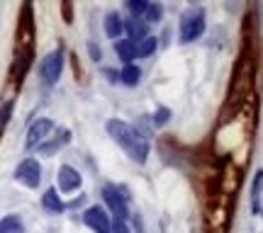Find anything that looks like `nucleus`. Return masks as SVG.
Listing matches in <instances>:
<instances>
[{
	"label": "nucleus",
	"instance_id": "nucleus-1",
	"mask_svg": "<svg viewBox=\"0 0 263 233\" xmlns=\"http://www.w3.org/2000/svg\"><path fill=\"white\" fill-rule=\"evenodd\" d=\"M105 129H107V134L112 136L115 143H117L134 163H139V165L146 163V158H149V141L144 139L134 126H129L127 121L110 119L105 124Z\"/></svg>",
	"mask_w": 263,
	"mask_h": 233
},
{
	"label": "nucleus",
	"instance_id": "nucleus-2",
	"mask_svg": "<svg viewBox=\"0 0 263 233\" xmlns=\"http://www.w3.org/2000/svg\"><path fill=\"white\" fill-rule=\"evenodd\" d=\"M15 180H17L20 185L29 187V189L39 187V182H42V168H39V160H34V158L22 160L17 168H15Z\"/></svg>",
	"mask_w": 263,
	"mask_h": 233
},
{
	"label": "nucleus",
	"instance_id": "nucleus-3",
	"mask_svg": "<svg viewBox=\"0 0 263 233\" xmlns=\"http://www.w3.org/2000/svg\"><path fill=\"white\" fill-rule=\"evenodd\" d=\"M61 71H64V49H57V51H51L42 58V78L47 85L59 83Z\"/></svg>",
	"mask_w": 263,
	"mask_h": 233
},
{
	"label": "nucleus",
	"instance_id": "nucleus-4",
	"mask_svg": "<svg viewBox=\"0 0 263 233\" xmlns=\"http://www.w3.org/2000/svg\"><path fill=\"white\" fill-rule=\"evenodd\" d=\"M103 199H105V204H107V209H110V214H115L117 221H124V219L129 216V211H127V202H124V195H122L120 187L105 185L103 187Z\"/></svg>",
	"mask_w": 263,
	"mask_h": 233
},
{
	"label": "nucleus",
	"instance_id": "nucleus-5",
	"mask_svg": "<svg viewBox=\"0 0 263 233\" xmlns=\"http://www.w3.org/2000/svg\"><path fill=\"white\" fill-rule=\"evenodd\" d=\"M83 224L95 233H112L110 214L105 211L103 206H88V209L83 211Z\"/></svg>",
	"mask_w": 263,
	"mask_h": 233
},
{
	"label": "nucleus",
	"instance_id": "nucleus-6",
	"mask_svg": "<svg viewBox=\"0 0 263 233\" xmlns=\"http://www.w3.org/2000/svg\"><path fill=\"white\" fill-rule=\"evenodd\" d=\"M202 32H205V15L200 10L188 12L180 22V39L183 41H195L197 37H202Z\"/></svg>",
	"mask_w": 263,
	"mask_h": 233
},
{
	"label": "nucleus",
	"instance_id": "nucleus-7",
	"mask_svg": "<svg viewBox=\"0 0 263 233\" xmlns=\"http://www.w3.org/2000/svg\"><path fill=\"white\" fill-rule=\"evenodd\" d=\"M51 129H54V121H51V119H37L34 124H32V126H29V131H27L25 149L32 151V149H37V146H42Z\"/></svg>",
	"mask_w": 263,
	"mask_h": 233
},
{
	"label": "nucleus",
	"instance_id": "nucleus-8",
	"mask_svg": "<svg viewBox=\"0 0 263 233\" xmlns=\"http://www.w3.org/2000/svg\"><path fill=\"white\" fill-rule=\"evenodd\" d=\"M81 182H83V180H81V173L76 168H71V165H61V168H59V189H61V192H66V195H68V192H76V189L81 187Z\"/></svg>",
	"mask_w": 263,
	"mask_h": 233
},
{
	"label": "nucleus",
	"instance_id": "nucleus-9",
	"mask_svg": "<svg viewBox=\"0 0 263 233\" xmlns=\"http://www.w3.org/2000/svg\"><path fill=\"white\" fill-rule=\"evenodd\" d=\"M124 32H127V39L132 44H137V41L149 37V25H146V19L141 17H129L124 22Z\"/></svg>",
	"mask_w": 263,
	"mask_h": 233
},
{
	"label": "nucleus",
	"instance_id": "nucleus-10",
	"mask_svg": "<svg viewBox=\"0 0 263 233\" xmlns=\"http://www.w3.org/2000/svg\"><path fill=\"white\" fill-rule=\"evenodd\" d=\"M32 54H34V49H32V44L25 49H20L17 51V58H15V66H12V75H15V80H20L22 75L27 73L29 63H32Z\"/></svg>",
	"mask_w": 263,
	"mask_h": 233
},
{
	"label": "nucleus",
	"instance_id": "nucleus-11",
	"mask_svg": "<svg viewBox=\"0 0 263 233\" xmlns=\"http://www.w3.org/2000/svg\"><path fill=\"white\" fill-rule=\"evenodd\" d=\"M42 206L47 209L49 214H61L66 209V204H64V199L59 197V192L54 189V187H49L47 192L42 195Z\"/></svg>",
	"mask_w": 263,
	"mask_h": 233
},
{
	"label": "nucleus",
	"instance_id": "nucleus-12",
	"mask_svg": "<svg viewBox=\"0 0 263 233\" xmlns=\"http://www.w3.org/2000/svg\"><path fill=\"white\" fill-rule=\"evenodd\" d=\"M124 32V22H122V17L117 15V12H110L107 17H105V34L110 39H117L120 34Z\"/></svg>",
	"mask_w": 263,
	"mask_h": 233
},
{
	"label": "nucleus",
	"instance_id": "nucleus-13",
	"mask_svg": "<svg viewBox=\"0 0 263 233\" xmlns=\"http://www.w3.org/2000/svg\"><path fill=\"white\" fill-rule=\"evenodd\" d=\"M115 51H117V56L122 58L127 66H132V61L137 58V47L132 44L129 39H120V41L115 44Z\"/></svg>",
	"mask_w": 263,
	"mask_h": 233
},
{
	"label": "nucleus",
	"instance_id": "nucleus-14",
	"mask_svg": "<svg viewBox=\"0 0 263 233\" xmlns=\"http://www.w3.org/2000/svg\"><path fill=\"white\" fill-rule=\"evenodd\" d=\"M261 195H263V170H256L254 185H251V209H254V214L261 209Z\"/></svg>",
	"mask_w": 263,
	"mask_h": 233
},
{
	"label": "nucleus",
	"instance_id": "nucleus-15",
	"mask_svg": "<svg viewBox=\"0 0 263 233\" xmlns=\"http://www.w3.org/2000/svg\"><path fill=\"white\" fill-rule=\"evenodd\" d=\"M0 233H25V224L17 214H10L0 219Z\"/></svg>",
	"mask_w": 263,
	"mask_h": 233
},
{
	"label": "nucleus",
	"instance_id": "nucleus-16",
	"mask_svg": "<svg viewBox=\"0 0 263 233\" xmlns=\"http://www.w3.org/2000/svg\"><path fill=\"white\" fill-rule=\"evenodd\" d=\"M120 80H122L127 88H134V85H139V80H141V71L134 63H132V66H124L122 73H120Z\"/></svg>",
	"mask_w": 263,
	"mask_h": 233
},
{
	"label": "nucleus",
	"instance_id": "nucleus-17",
	"mask_svg": "<svg viewBox=\"0 0 263 233\" xmlns=\"http://www.w3.org/2000/svg\"><path fill=\"white\" fill-rule=\"evenodd\" d=\"M134 47H137V58H149L156 51L159 41H156V37H146V39H141V41H137Z\"/></svg>",
	"mask_w": 263,
	"mask_h": 233
},
{
	"label": "nucleus",
	"instance_id": "nucleus-18",
	"mask_svg": "<svg viewBox=\"0 0 263 233\" xmlns=\"http://www.w3.org/2000/svg\"><path fill=\"white\" fill-rule=\"evenodd\" d=\"M68 139H71V134L64 129V131H59V139H54L51 143H42L39 149H42V153H44V156H49V153H54L57 149H61L64 143H68Z\"/></svg>",
	"mask_w": 263,
	"mask_h": 233
},
{
	"label": "nucleus",
	"instance_id": "nucleus-19",
	"mask_svg": "<svg viewBox=\"0 0 263 233\" xmlns=\"http://www.w3.org/2000/svg\"><path fill=\"white\" fill-rule=\"evenodd\" d=\"M146 8H149L146 0H127V10H129L134 17H141V15L146 12Z\"/></svg>",
	"mask_w": 263,
	"mask_h": 233
},
{
	"label": "nucleus",
	"instance_id": "nucleus-20",
	"mask_svg": "<svg viewBox=\"0 0 263 233\" xmlns=\"http://www.w3.org/2000/svg\"><path fill=\"white\" fill-rule=\"evenodd\" d=\"M161 15H163V8H161L159 3H149V8L144 12V17L149 19V22H161Z\"/></svg>",
	"mask_w": 263,
	"mask_h": 233
},
{
	"label": "nucleus",
	"instance_id": "nucleus-21",
	"mask_svg": "<svg viewBox=\"0 0 263 233\" xmlns=\"http://www.w3.org/2000/svg\"><path fill=\"white\" fill-rule=\"evenodd\" d=\"M12 110H15V102H12V100H8V102L0 107V129H3V126H5V124L10 121V117H12Z\"/></svg>",
	"mask_w": 263,
	"mask_h": 233
},
{
	"label": "nucleus",
	"instance_id": "nucleus-22",
	"mask_svg": "<svg viewBox=\"0 0 263 233\" xmlns=\"http://www.w3.org/2000/svg\"><path fill=\"white\" fill-rule=\"evenodd\" d=\"M168 119H171V110H168V107H159V110L154 112V124H156V126H163Z\"/></svg>",
	"mask_w": 263,
	"mask_h": 233
},
{
	"label": "nucleus",
	"instance_id": "nucleus-23",
	"mask_svg": "<svg viewBox=\"0 0 263 233\" xmlns=\"http://www.w3.org/2000/svg\"><path fill=\"white\" fill-rule=\"evenodd\" d=\"M61 12H64V17H66V22H68V25H71V22H73V8H71V5H68V3H64V5H61Z\"/></svg>",
	"mask_w": 263,
	"mask_h": 233
},
{
	"label": "nucleus",
	"instance_id": "nucleus-24",
	"mask_svg": "<svg viewBox=\"0 0 263 233\" xmlns=\"http://www.w3.org/2000/svg\"><path fill=\"white\" fill-rule=\"evenodd\" d=\"M112 233H132V231H129V226L124 224V221H115V224H112Z\"/></svg>",
	"mask_w": 263,
	"mask_h": 233
},
{
	"label": "nucleus",
	"instance_id": "nucleus-25",
	"mask_svg": "<svg viewBox=\"0 0 263 233\" xmlns=\"http://www.w3.org/2000/svg\"><path fill=\"white\" fill-rule=\"evenodd\" d=\"M88 51H90V56H93V61H100V49H98V44H88Z\"/></svg>",
	"mask_w": 263,
	"mask_h": 233
},
{
	"label": "nucleus",
	"instance_id": "nucleus-26",
	"mask_svg": "<svg viewBox=\"0 0 263 233\" xmlns=\"http://www.w3.org/2000/svg\"><path fill=\"white\" fill-rule=\"evenodd\" d=\"M105 75H107V80H110V83H117V80H120V73L112 71V68H105Z\"/></svg>",
	"mask_w": 263,
	"mask_h": 233
}]
</instances>
